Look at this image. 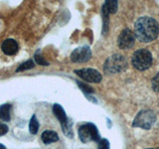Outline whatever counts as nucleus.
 Returning <instances> with one entry per match:
<instances>
[{
	"label": "nucleus",
	"instance_id": "1",
	"mask_svg": "<svg viewBox=\"0 0 159 149\" xmlns=\"http://www.w3.org/2000/svg\"><path fill=\"white\" fill-rule=\"evenodd\" d=\"M159 34V25L151 17H140L134 25V35L139 41L149 43L155 40Z\"/></svg>",
	"mask_w": 159,
	"mask_h": 149
},
{
	"label": "nucleus",
	"instance_id": "2",
	"mask_svg": "<svg viewBox=\"0 0 159 149\" xmlns=\"http://www.w3.org/2000/svg\"><path fill=\"white\" fill-rule=\"evenodd\" d=\"M131 62L133 67L138 71H144L152 65V55L146 49L137 50L133 53Z\"/></svg>",
	"mask_w": 159,
	"mask_h": 149
},
{
	"label": "nucleus",
	"instance_id": "3",
	"mask_svg": "<svg viewBox=\"0 0 159 149\" xmlns=\"http://www.w3.org/2000/svg\"><path fill=\"white\" fill-rule=\"evenodd\" d=\"M127 62L125 58L121 55H112L104 63L103 70L107 74H116L120 73L126 69Z\"/></svg>",
	"mask_w": 159,
	"mask_h": 149
},
{
	"label": "nucleus",
	"instance_id": "4",
	"mask_svg": "<svg viewBox=\"0 0 159 149\" xmlns=\"http://www.w3.org/2000/svg\"><path fill=\"white\" fill-rule=\"evenodd\" d=\"M156 120V115L152 111H141L134 118L132 125L142 129H150Z\"/></svg>",
	"mask_w": 159,
	"mask_h": 149
},
{
	"label": "nucleus",
	"instance_id": "5",
	"mask_svg": "<svg viewBox=\"0 0 159 149\" xmlns=\"http://www.w3.org/2000/svg\"><path fill=\"white\" fill-rule=\"evenodd\" d=\"M79 136L84 143H87L89 141H99L98 131L96 125L93 123H86L84 125L80 126Z\"/></svg>",
	"mask_w": 159,
	"mask_h": 149
},
{
	"label": "nucleus",
	"instance_id": "6",
	"mask_svg": "<svg viewBox=\"0 0 159 149\" xmlns=\"http://www.w3.org/2000/svg\"><path fill=\"white\" fill-rule=\"evenodd\" d=\"M53 112L55 114V116L58 118V120L60 121L63 128V132L66 134L68 137H73V132L71 128V122L69 121V119L66 115L64 108L58 103H55L53 106Z\"/></svg>",
	"mask_w": 159,
	"mask_h": 149
},
{
	"label": "nucleus",
	"instance_id": "7",
	"mask_svg": "<svg viewBox=\"0 0 159 149\" xmlns=\"http://www.w3.org/2000/svg\"><path fill=\"white\" fill-rule=\"evenodd\" d=\"M135 35L129 29H124L123 31L119 34L117 39V45L118 47L122 50L130 49L134 43H135Z\"/></svg>",
	"mask_w": 159,
	"mask_h": 149
},
{
	"label": "nucleus",
	"instance_id": "8",
	"mask_svg": "<svg viewBox=\"0 0 159 149\" xmlns=\"http://www.w3.org/2000/svg\"><path fill=\"white\" fill-rule=\"evenodd\" d=\"M80 78H82L88 83H99L102 81V74L97 70L93 69H82L75 71Z\"/></svg>",
	"mask_w": 159,
	"mask_h": 149
},
{
	"label": "nucleus",
	"instance_id": "9",
	"mask_svg": "<svg viewBox=\"0 0 159 149\" xmlns=\"http://www.w3.org/2000/svg\"><path fill=\"white\" fill-rule=\"evenodd\" d=\"M92 58V52L89 47H80L77 48L71 54V60L75 63H84L88 62Z\"/></svg>",
	"mask_w": 159,
	"mask_h": 149
},
{
	"label": "nucleus",
	"instance_id": "10",
	"mask_svg": "<svg viewBox=\"0 0 159 149\" xmlns=\"http://www.w3.org/2000/svg\"><path fill=\"white\" fill-rule=\"evenodd\" d=\"M1 50L5 55L8 56H13L17 54L19 51V45L14 39H6L4 40L1 45Z\"/></svg>",
	"mask_w": 159,
	"mask_h": 149
},
{
	"label": "nucleus",
	"instance_id": "11",
	"mask_svg": "<svg viewBox=\"0 0 159 149\" xmlns=\"http://www.w3.org/2000/svg\"><path fill=\"white\" fill-rule=\"evenodd\" d=\"M12 106L10 103H4L0 106V121H9L11 118Z\"/></svg>",
	"mask_w": 159,
	"mask_h": 149
},
{
	"label": "nucleus",
	"instance_id": "12",
	"mask_svg": "<svg viewBox=\"0 0 159 149\" xmlns=\"http://www.w3.org/2000/svg\"><path fill=\"white\" fill-rule=\"evenodd\" d=\"M116 10H117V1H113V0H107L102 6L103 16H108V14L116 13Z\"/></svg>",
	"mask_w": 159,
	"mask_h": 149
},
{
	"label": "nucleus",
	"instance_id": "13",
	"mask_svg": "<svg viewBox=\"0 0 159 149\" xmlns=\"http://www.w3.org/2000/svg\"><path fill=\"white\" fill-rule=\"evenodd\" d=\"M41 139H42V141L45 144H50V143L58 141L59 140V136H58L57 132L52 131V130H46V131H44L42 133Z\"/></svg>",
	"mask_w": 159,
	"mask_h": 149
},
{
	"label": "nucleus",
	"instance_id": "14",
	"mask_svg": "<svg viewBox=\"0 0 159 149\" xmlns=\"http://www.w3.org/2000/svg\"><path fill=\"white\" fill-rule=\"evenodd\" d=\"M29 130H30V133H32V134H36L39 130V122H38L37 117L35 114L31 117V119H30Z\"/></svg>",
	"mask_w": 159,
	"mask_h": 149
},
{
	"label": "nucleus",
	"instance_id": "15",
	"mask_svg": "<svg viewBox=\"0 0 159 149\" xmlns=\"http://www.w3.org/2000/svg\"><path fill=\"white\" fill-rule=\"evenodd\" d=\"M35 67V64L33 60H28V61L24 62L23 64H21L20 66L18 67V69L16 70V73L19 72H22V71H26V70H30V69H33Z\"/></svg>",
	"mask_w": 159,
	"mask_h": 149
},
{
	"label": "nucleus",
	"instance_id": "16",
	"mask_svg": "<svg viewBox=\"0 0 159 149\" xmlns=\"http://www.w3.org/2000/svg\"><path fill=\"white\" fill-rule=\"evenodd\" d=\"M39 53L40 51H37L34 55V59H35V61H36V63L39 65H42V66H49V63L47 61H45L41 55H39Z\"/></svg>",
	"mask_w": 159,
	"mask_h": 149
},
{
	"label": "nucleus",
	"instance_id": "17",
	"mask_svg": "<svg viewBox=\"0 0 159 149\" xmlns=\"http://www.w3.org/2000/svg\"><path fill=\"white\" fill-rule=\"evenodd\" d=\"M98 149H109V142L107 139H101L98 141Z\"/></svg>",
	"mask_w": 159,
	"mask_h": 149
},
{
	"label": "nucleus",
	"instance_id": "18",
	"mask_svg": "<svg viewBox=\"0 0 159 149\" xmlns=\"http://www.w3.org/2000/svg\"><path fill=\"white\" fill-rule=\"evenodd\" d=\"M152 88L155 92H159V73L152 79Z\"/></svg>",
	"mask_w": 159,
	"mask_h": 149
},
{
	"label": "nucleus",
	"instance_id": "19",
	"mask_svg": "<svg viewBox=\"0 0 159 149\" xmlns=\"http://www.w3.org/2000/svg\"><path fill=\"white\" fill-rule=\"evenodd\" d=\"M78 84H79L80 88H81L84 92H86V93H93V88L89 87L88 84H84V83H80V82H78Z\"/></svg>",
	"mask_w": 159,
	"mask_h": 149
},
{
	"label": "nucleus",
	"instance_id": "20",
	"mask_svg": "<svg viewBox=\"0 0 159 149\" xmlns=\"http://www.w3.org/2000/svg\"><path fill=\"white\" fill-rule=\"evenodd\" d=\"M0 149H6V147H5V146L3 145V144L0 143Z\"/></svg>",
	"mask_w": 159,
	"mask_h": 149
},
{
	"label": "nucleus",
	"instance_id": "21",
	"mask_svg": "<svg viewBox=\"0 0 159 149\" xmlns=\"http://www.w3.org/2000/svg\"><path fill=\"white\" fill-rule=\"evenodd\" d=\"M148 149H159V148H148Z\"/></svg>",
	"mask_w": 159,
	"mask_h": 149
}]
</instances>
